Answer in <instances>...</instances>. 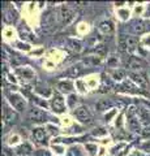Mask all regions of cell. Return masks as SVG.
I'll return each mask as SVG.
<instances>
[{
    "label": "cell",
    "mask_w": 150,
    "mask_h": 156,
    "mask_svg": "<svg viewBox=\"0 0 150 156\" xmlns=\"http://www.w3.org/2000/svg\"><path fill=\"white\" fill-rule=\"evenodd\" d=\"M27 119L31 121L33 124H37V126H42L43 124L47 125L50 121L52 122H56L59 124V121H57L56 117H52L51 115H48V112L45 111L43 108H39V107H33L31 109H29L27 112Z\"/></svg>",
    "instance_id": "6da1fadb"
},
{
    "label": "cell",
    "mask_w": 150,
    "mask_h": 156,
    "mask_svg": "<svg viewBox=\"0 0 150 156\" xmlns=\"http://www.w3.org/2000/svg\"><path fill=\"white\" fill-rule=\"evenodd\" d=\"M7 103L12 107L14 111H17L18 113L25 112L27 109V100L20 92H7L5 94Z\"/></svg>",
    "instance_id": "7a4b0ae2"
},
{
    "label": "cell",
    "mask_w": 150,
    "mask_h": 156,
    "mask_svg": "<svg viewBox=\"0 0 150 156\" xmlns=\"http://www.w3.org/2000/svg\"><path fill=\"white\" fill-rule=\"evenodd\" d=\"M73 115L77 119V121L82 125H91L94 122L93 112H91L89 107L85 105V104H81L79 107H76V108L73 109Z\"/></svg>",
    "instance_id": "3957f363"
},
{
    "label": "cell",
    "mask_w": 150,
    "mask_h": 156,
    "mask_svg": "<svg viewBox=\"0 0 150 156\" xmlns=\"http://www.w3.org/2000/svg\"><path fill=\"white\" fill-rule=\"evenodd\" d=\"M48 103H50V109L56 115L65 113L67 107H68L67 105V99H64V96L57 91H54V95L51 96Z\"/></svg>",
    "instance_id": "277c9868"
},
{
    "label": "cell",
    "mask_w": 150,
    "mask_h": 156,
    "mask_svg": "<svg viewBox=\"0 0 150 156\" xmlns=\"http://www.w3.org/2000/svg\"><path fill=\"white\" fill-rule=\"evenodd\" d=\"M31 139L37 146L46 147L48 144V139H50V133H48L46 126H35V128H33Z\"/></svg>",
    "instance_id": "5b68a950"
},
{
    "label": "cell",
    "mask_w": 150,
    "mask_h": 156,
    "mask_svg": "<svg viewBox=\"0 0 150 156\" xmlns=\"http://www.w3.org/2000/svg\"><path fill=\"white\" fill-rule=\"evenodd\" d=\"M146 65L148 62L141 56L136 55H128V57L124 61V66L128 69V72H144Z\"/></svg>",
    "instance_id": "8992f818"
},
{
    "label": "cell",
    "mask_w": 150,
    "mask_h": 156,
    "mask_svg": "<svg viewBox=\"0 0 150 156\" xmlns=\"http://www.w3.org/2000/svg\"><path fill=\"white\" fill-rule=\"evenodd\" d=\"M20 120V115L17 111H14L7 101H4L3 104V122L4 126H12L16 125Z\"/></svg>",
    "instance_id": "52a82bcc"
},
{
    "label": "cell",
    "mask_w": 150,
    "mask_h": 156,
    "mask_svg": "<svg viewBox=\"0 0 150 156\" xmlns=\"http://www.w3.org/2000/svg\"><path fill=\"white\" fill-rule=\"evenodd\" d=\"M13 74L16 78L21 80L24 83H29V82L35 81V72L31 69L30 66H17L13 69Z\"/></svg>",
    "instance_id": "ba28073f"
},
{
    "label": "cell",
    "mask_w": 150,
    "mask_h": 156,
    "mask_svg": "<svg viewBox=\"0 0 150 156\" xmlns=\"http://www.w3.org/2000/svg\"><path fill=\"white\" fill-rule=\"evenodd\" d=\"M128 77L133 83H136L141 89L145 90L146 87L150 89V78H148L149 76L145 72H128Z\"/></svg>",
    "instance_id": "9c48e42d"
},
{
    "label": "cell",
    "mask_w": 150,
    "mask_h": 156,
    "mask_svg": "<svg viewBox=\"0 0 150 156\" xmlns=\"http://www.w3.org/2000/svg\"><path fill=\"white\" fill-rule=\"evenodd\" d=\"M59 16H60V21L63 25H69L71 22H73V20L76 17V11H75V8H72L69 7L68 4H64V5H61L60 7V13H59Z\"/></svg>",
    "instance_id": "30bf717a"
},
{
    "label": "cell",
    "mask_w": 150,
    "mask_h": 156,
    "mask_svg": "<svg viewBox=\"0 0 150 156\" xmlns=\"http://www.w3.org/2000/svg\"><path fill=\"white\" fill-rule=\"evenodd\" d=\"M17 31H18V35H20V38L24 42H37L35 34L31 31V29L27 26V23L25 21L20 22V25L17 26Z\"/></svg>",
    "instance_id": "8fae6325"
},
{
    "label": "cell",
    "mask_w": 150,
    "mask_h": 156,
    "mask_svg": "<svg viewBox=\"0 0 150 156\" xmlns=\"http://www.w3.org/2000/svg\"><path fill=\"white\" fill-rule=\"evenodd\" d=\"M128 33L130 35H138V34H142L145 31H148V26H146V21L144 20H133V21L129 22V27L127 29Z\"/></svg>",
    "instance_id": "7c38bea8"
},
{
    "label": "cell",
    "mask_w": 150,
    "mask_h": 156,
    "mask_svg": "<svg viewBox=\"0 0 150 156\" xmlns=\"http://www.w3.org/2000/svg\"><path fill=\"white\" fill-rule=\"evenodd\" d=\"M17 156H34V152L35 150L33 147V144L30 142H22L21 144H18L16 150H14Z\"/></svg>",
    "instance_id": "4fadbf2b"
},
{
    "label": "cell",
    "mask_w": 150,
    "mask_h": 156,
    "mask_svg": "<svg viewBox=\"0 0 150 156\" xmlns=\"http://www.w3.org/2000/svg\"><path fill=\"white\" fill-rule=\"evenodd\" d=\"M73 90H75V86H73V82L69 81V80H59L56 83V91L60 92V94H73Z\"/></svg>",
    "instance_id": "5bb4252c"
},
{
    "label": "cell",
    "mask_w": 150,
    "mask_h": 156,
    "mask_svg": "<svg viewBox=\"0 0 150 156\" xmlns=\"http://www.w3.org/2000/svg\"><path fill=\"white\" fill-rule=\"evenodd\" d=\"M137 117L144 128L150 126V109L146 107H137Z\"/></svg>",
    "instance_id": "9a60e30c"
},
{
    "label": "cell",
    "mask_w": 150,
    "mask_h": 156,
    "mask_svg": "<svg viewBox=\"0 0 150 156\" xmlns=\"http://www.w3.org/2000/svg\"><path fill=\"white\" fill-rule=\"evenodd\" d=\"M114 107H115V101L114 100H111V99H99L95 103V111L99 112V113H102V112L114 109Z\"/></svg>",
    "instance_id": "2e32d148"
},
{
    "label": "cell",
    "mask_w": 150,
    "mask_h": 156,
    "mask_svg": "<svg viewBox=\"0 0 150 156\" xmlns=\"http://www.w3.org/2000/svg\"><path fill=\"white\" fill-rule=\"evenodd\" d=\"M3 20L7 25H12L18 20V12L14 11L13 8H5L3 13Z\"/></svg>",
    "instance_id": "e0dca14e"
},
{
    "label": "cell",
    "mask_w": 150,
    "mask_h": 156,
    "mask_svg": "<svg viewBox=\"0 0 150 156\" xmlns=\"http://www.w3.org/2000/svg\"><path fill=\"white\" fill-rule=\"evenodd\" d=\"M128 77V70L123 69V68H118V69H112L111 72V80L118 82V83H122L123 81L127 80Z\"/></svg>",
    "instance_id": "ac0fdd59"
},
{
    "label": "cell",
    "mask_w": 150,
    "mask_h": 156,
    "mask_svg": "<svg viewBox=\"0 0 150 156\" xmlns=\"http://www.w3.org/2000/svg\"><path fill=\"white\" fill-rule=\"evenodd\" d=\"M84 65L82 64H77V65H73L71 66L68 70L64 72V76L69 77V78H79L80 76H82L85 73V69H84Z\"/></svg>",
    "instance_id": "d6986e66"
},
{
    "label": "cell",
    "mask_w": 150,
    "mask_h": 156,
    "mask_svg": "<svg viewBox=\"0 0 150 156\" xmlns=\"http://www.w3.org/2000/svg\"><path fill=\"white\" fill-rule=\"evenodd\" d=\"M98 31L101 34H103V35H111L115 31V26L110 20H104V21H102L98 25Z\"/></svg>",
    "instance_id": "ffe728a7"
},
{
    "label": "cell",
    "mask_w": 150,
    "mask_h": 156,
    "mask_svg": "<svg viewBox=\"0 0 150 156\" xmlns=\"http://www.w3.org/2000/svg\"><path fill=\"white\" fill-rule=\"evenodd\" d=\"M120 64V58L116 53H111L110 56H107L106 58V66L110 68V69H118Z\"/></svg>",
    "instance_id": "44dd1931"
},
{
    "label": "cell",
    "mask_w": 150,
    "mask_h": 156,
    "mask_svg": "<svg viewBox=\"0 0 150 156\" xmlns=\"http://www.w3.org/2000/svg\"><path fill=\"white\" fill-rule=\"evenodd\" d=\"M67 48L72 52H80L81 51V42L79 39H75V38H67Z\"/></svg>",
    "instance_id": "7402d4cb"
},
{
    "label": "cell",
    "mask_w": 150,
    "mask_h": 156,
    "mask_svg": "<svg viewBox=\"0 0 150 156\" xmlns=\"http://www.w3.org/2000/svg\"><path fill=\"white\" fill-rule=\"evenodd\" d=\"M102 58L98 57V56H86L82 58V64H85L86 68H91V66H95V65H99Z\"/></svg>",
    "instance_id": "603a6c76"
},
{
    "label": "cell",
    "mask_w": 150,
    "mask_h": 156,
    "mask_svg": "<svg viewBox=\"0 0 150 156\" xmlns=\"http://www.w3.org/2000/svg\"><path fill=\"white\" fill-rule=\"evenodd\" d=\"M91 52L94 53V56H98L101 58H103L107 56V53H108V48L106 47L104 44H97L94 46V48L91 50Z\"/></svg>",
    "instance_id": "cb8c5ba5"
},
{
    "label": "cell",
    "mask_w": 150,
    "mask_h": 156,
    "mask_svg": "<svg viewBox=\"0 0 150 156\" xmlns=\"http://www.w3.org/2000/svg\"><path fill=\"white\" fill-rule=\"evenodd\" d=\"M85 150L88 151L89 156H97V154H98V146H97V143L86 142L85 143Z\"/></svg>",
    "instance_id": "d4e9b609"
},
{
    "label": "cell",
    "mask_w": 150,
    "mask_h": 156,
    "mask_svg": "<svg viewBox=\"0 0 150 156\" xmlns=\"http://www.w3.org/2000/svg\"><path fill=\"white\" fill-rule=\"evenodd\" d=\"M20 140H21V136L14 133V134H12V135L8 138V142H7L5 146H9V147H11V146H16V144L20 143ZM20 144H21V143H20Z\"/></svg>",
    "instance_id": "484cf974"
},
{
    "label": "cell",
    "mask_w": 150,
    "mask_h": 156,
    "mask_svg": "<svg viewBox=\"0 0 150 156\" xmlns=\"http://www.w3.org/2000/svg\"><path fill=\"white\" fill-rule=\"evenodd\" d=\"M79 101V96H77L76 94H71V95H68V99H67V105L69 107V108H76V104L75 103H77Z\"/></svg>",
    "instance_id": "4316f807"
},
{
    "label": "cell",
    "mask_w": 150,
    "mask_h": 156,
    "mask_svg": "<svg viewBox=\"0 0 150 156\" xmlns=\"http://www.w3.org/2000/svg\"><path fill=\"white\" fill-rule=\"evenodd\" d=\"M138 150L144 151V152H146V155H149L150 154V139L142 140V142L138 144Z\"/></svg>",
    "instance_id": "83f0119b"
},
{
    "label": "cell",
    "mask_w": 150,
    "mask_h": 156,
    "mask_svg": "<svg viewBox=\"0 0 150 156\" xmlns=\"http://www.w3.org/2000/svg\"><path fill=\"white\" fill-rule=\"evenodd\" d=\"M34 156H52V155H51V151L48 150V148H46V147H41V148L35 150Z\"/></svg>",
    "instance_id": "f1b7e54d"
},
{
    "label": "cell",
    "mask_w": 150,
    "mask_h": 156,
    "mask_svg": "<svg viewBox=\"0 0 150 156\" xmlns=\"http://www.w3.org/2000/svg\"><path fill=\"white\" fill-rule=\"evenodd\" d=\"M90 134H91V136H103V135L107 134V130H106L104 128H102V126H99V128L94 129Z\"/></svg>",
    "instance_id": "f546056e"
},
{
    "label": "cell",
    "mask_w": 150,
    "mask_h": 156,
    "mask_svg": "<svg viewBox=\"0 0 150 156\" xmlns=\"http://www.w3.org/2000/svg\"><path fill=\"white\" fill-rule=\"evenodd\" d=\"M16 46L18 50H21V51H30V48H31L29 43H24V42H17Z\"/></svg>",
    "instance_id": "4dcf8cb0"
},
{
    "label": "cell",
    "mask_w": 150,
    "mask_h": 156,
    "mask_svg": "<svg viewBox=\"0 0 150 156\" xmlns=\"http://www.w3.org/2000/svg\"><path fill=\"white\" fill-rule=\"evenodd\" d=\"M14 155H16V152L9 146H4L3 147V156H14Z\"/></svg>",
    "instance_id": "1f68e13d"
},
{
    "label": "cell",
    "mask_w": 150,
    "mask_h": 156,
    "mask_svg": "<svg viewBox=\"0 0 150 156\" xmlns=\"http://www.w3.org/2000/svg\"><path fill=\"white\" fill-rule=\"evenodd\" d=\"M116 113H118V109H116V108L111 109L108 113H106V115H104V121H107V122H108V121H111V119H112V117H114Z\"/></svg>",
    "instance_id": "d6a6232c"
},
{
    "label": "cell",
    "mask_w": 150,
    "mask_h": 156,
    "mask_svg": "<svg viewBox=\"0 0 150 156\" xmlns=\"http://www.w3.org/2000/svg\"><path fill=\"white\" fill-rule=\"evenodd\" d=\"M140 42H141V44H142L144 47L149 48V47H150V34H149V35H145Z\"/></svg>",
    "instance_id": "836d02e7"
},
{
    "label": "cell",
    "mask_w": 150,
    "mask_h": 156,
    "mask_svg": "<svg viewBox=\"0 0 150 156\" xmlns=\"http://www.w3.org/2000/svg\"><path fill=\"white\" fill-rule=\"evenodd\" d=\"M52 147H54V150H56V152L59 154V155H61V154H64V147H59V146H57V143H55L54 146H52Z\"/></svg>",
    "instance_id": "e575fe53"
},
{
    "label": "cell",
    "mask_w": 150,
    "mask_h": 156,
    "mask_svg": "<svg viewBox=\"0 0 150 156\" xmlns=\"http://www.w3.org/2000/svg\"><path fill=\"white\" fill-rule=\"evenodd\" d=\"M128 156H146L145 155L142 151H138V150H136V151H132V152H130Z\"/></svg>",
    "instance_id": "d590c367"
},
{
    "label": "cell",
    "mask_w": 150,
    "mask_h": 156,
    "mask_svg": "<svg viewBox=\"0 0 150 156\" xmlns=\"http://www.w3.org/2000/svg\"><path fill=\"white\" fill-rule=\"evenodd\" d=\"M148 76L150 77V68H149V70H148Z\"/></svg>",
    "instance_id": "8d00e7d4"
},
{
    "label": "cell",
    "mask_w": 150,
    "mask_h": 156,
    "mask_svg": "<svg viewBox=\"0 0 150 156\" xmlns=\"http://www.w3.org/2000/svg\"><path fill=\"white\" fill-rule=\"evenodd\" d=\"M146 156H150V154H149V155H146Z\"/></svg>",
    "instance_id": "74e56055"
}]
</instances>
